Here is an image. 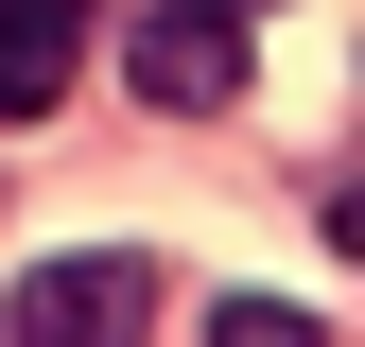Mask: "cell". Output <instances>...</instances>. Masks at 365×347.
I'll return each mask as SVG.
<instances>
[{
	"mask_svg": "<svg viewBox=\"0 0 365 347\" xmlns=\"http://www.w3.org/2000/svg\"><path fill=\"white\" fill-rule=\"evenodd\" d=\"M209 347H331V330H313L296 295H226V313H209Z\"/></svg>",
	"mask_w": 365,
	"mask_h": 347,
	"instance_id": "277c9868",
	"label": "cell"
},
{
	"mask_svg": "<svg viewBox=\"0 0 365 347\" xmlns=\"http://www.w3.org/2000/svg\"><path fill=\"white\" fill-rule=\"evenodd\" d=\"M140 260L122 243H87V260H35L18 278V313H0V347H140Z\"/></svg>",
	"mask_w": 365,
	"mask_h": 347,
	"instance_id": "7a4b0ae2",
	"label": "cell"
},
{
	"mask_svg": "<svg viewBox=\"0 0 365 347\" xmlns=\"http://www.w3.org/2000/svg\"><path fill=\"white\" fill-rule=\"evenodd\" d=\"M331 243H348V260H365V191H348V208H331Z\"/></svg>",
	"mask_w": 365,
	"mask_h": 347,
	"instance_id": "5b68a950",
	"label": "cell"
},
{
	"mask_svg": "<svg viewBox=\"0 0 365 347\" xmlns=\"http://www.w3.org/2000/svg\"><path fill=\"white\" fill-rule=\"evenodd\" d=\"M70 70H87V18H53V0H0V122H35Z\"/></svg>",
	"mask_w": 365,
	"mask_h": 347,
	"instance_id": "3957f363",
	"label": "cell"
},
{
	"mask_svg": "<svg viewBox=\"0 0 365 347\" xmlns=\"http://www.w3.org/2000/svg\"><path fill=\"white\" fill-rule=\"evenodd\" d=\"M244 70H261V35H244V18H192V0L122 18V87H140V105H174V122L244 105Z\"/></svg>",
	"mask_w": 365,
	"mask_h": 347,
	"instance_id": "6da1fadb",
	"label": "cell"
}]
</instances>
